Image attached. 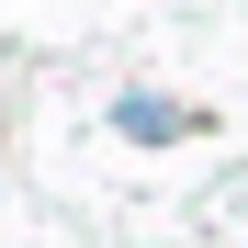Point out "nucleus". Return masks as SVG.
<instances>
[{
    "label": "nucleus",
    "mask_w": 248,
    "mask_h": 248,
    "mask_svg": "<svg viewBox=\"0 0 248 248\" xmlns=\"http://www.w3.org/2000/svg\"><path fill=\"white\" fill-rule=\"evenodd\" d=\"M113 136L170 147V136H192V113H181V102H158V91H124V102H113Z\"/></svg>",
    "instance_id": "nucleus-1"
}]
</instances>
